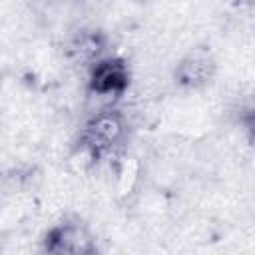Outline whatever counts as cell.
<instances>
[{"instance_id": "obj_4", "label": "cell", "mask_w": 255, "mask_h": 255, "mask_svg": "<svg viewBox=\"0 0 255 255\" xmlns=\"http://www.w3.org/2000/svg\"><path fill=\"white\" fill-rule=\"evenodd\" d=\"M46 249L50 253H72L88 255L96 251V241L92 231L80 221H64L54 225L46 237Z\"/></svg>"}, {"instance_id": "obj_5", "label": "cell", "mask_w": 255, "mask_h": 255, "mask_svg": "<svg viewBox=\"0 0 255 255\" xmlns=\"http://www.w3.org/2000/svg\"><path fill=\"white\" fill-rule=\"evenodd\" d=\"M143 159L131 151H122L116 159L110 187L118 201H129L139 193V187L143 183Z\"/></svg>"}, {"instance_id": "obj_7", "label": "cell", "mask_w": 255, "mask_h": 255, "mask_svg": "<svg viewBox=\"0 0 255 255\" xmlns=\"http://www.w3.org/2000/svg\"><path fill=\"white\" fill-rule=\"evenodd\" d=\"M233 2H237L239 6H255V0H233Z\"/></svg>"}, {"instance_id": "obj_1", "label": "cell", "mask_w": 255, "mask_h": 255, "mask_svg": "<svg viewBox=\"0 0 255 255\" xmlns=\"http://www.w3.org/2000/svg\"><path fill=\"white\" fill-rule=\"evenodd\" d=\"M126 133H128V122L120 112V108L86 118L80 129V137H84L94 147H98L100 153L120 149V143L124 141Z\"/></svg>"}, {"instance_id": "obj_3", "label": "cell", "mask_w": 255, "mask_h": 255, "mask_svg": "<svg viewBox=\"0 0 255 255\" xmlns=\"http://www.w3.org/2000/svg\"><path fill=\"white\" fill-rule=\"evenodd\" d=\"M129 80H131V72L128 62L120 56H106L88 68L86 88L124 96L129 88Z\"/></svg>"}, {"instance_id": "obj_2", "label": "cell", "mask_w": 255, "mask_h": 255, "mask_svg": "<svg viewBox=\"0 0 255 255\" xmlns=\"http://www.w3.org/2000/svg\"><path fill=\"white\" fill-rule=\"evenodd\" d=\"M215 72L217 64L211 50L197 44L177 58L171 76L173 82L183 90H201L215 78Z\"/></svg>"}, {"instance_id": "obj_6", "label": "cell", "mask_w": 255, "mask_h": 255, "mask_svg": "<svg viewBox=\"0 0 255 255\" xmlns=\"http://www.w3.org/2000/svg\"><path fill=\"white\" fill-rule=\"evenodd\" d=\"M243 124H245V129H247L249 137L255 141V108L249 110V112H245V116H243Z\"/></svg>"}]
</instances>
